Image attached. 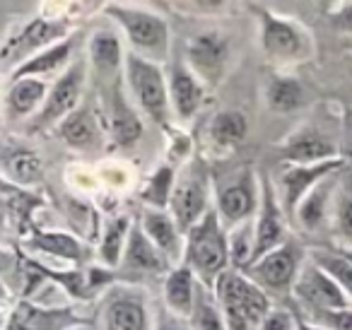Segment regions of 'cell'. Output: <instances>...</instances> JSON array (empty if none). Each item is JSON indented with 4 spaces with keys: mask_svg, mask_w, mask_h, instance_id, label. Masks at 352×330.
Masks as SVG:
<instances>
[{
    "mask_svg": "<svg viewBox=\"0 0 352 330\" xmlns=\"http://www.w3.org/2000/svg\"><path fill=\"white\" fill-rule=\"evenodd\" d=\"M232 58V41L222 32L206 30L198 32L186 44V65L198 75L206 87H217L225 80L227 65Z\"/></svg>",
    "mask_w": 352,
    "mask_h": 330,
    "instance_id": "12",
    "label": "cell"
},
{
    "mask_svg": "<svg viewBox=\"0 0 352 330\" xmlns=\"http://www.w3.org/2000/svg\"><path fill=\"white\" fill-rule=\"evenodd\" d=\"M131 232H133V222L128 214H118V217H113L111 222L104 227L102 243H99V261H102L104 267L116 270V267L121 265Z\"/></svg>",
    "mask_w": 352,
    "mask_h": 330,
    "instance_id": "32",
    "label": "cell"
},
{
    "mask_svg": "<svg viewBox=\"0 0 352 330\" xmlns=\"http://www.w3.org/2000/svg\"><path fill=\"white\" fill-rule=\"evenodd\" d=\"M58 138L65 145L75 147V150H92V147H97L99 138H102V126H99L97 113L89 107H80L78 111H73L58 126Z\"/></svg>",
    "mask_w": 352,
    "mask_h": 330,
    "instance_id": "27",
    "label": "cell"
},
{
    "mask_svg": "<svg viewBox=\"0 0 352 330\" xmlns=\"http://www.w3.org/2000/svg\"><path fill=\"white\" fill-rule=\"evenodd\" d=\"M292 296L302 306H307L309 314H318V311H345L352 304L350 296L342 292V287L314 261L304 265L302 275H299L297 285H294Z\"/></svg>",
    "mask_w": 352,
    "mask_h": 330,
    "instance_id": "14",
    "label": "cell"
},
{
    "mask_svg": "<svg viewBox=\"0 0 352 330\" xmlns=\"http://www.w3.org/2000/svg\"><path fill=\"white\" fill-rule=\"evenodd\" d=\"M347 169L342 160H331L323 164H285L280 169L278 179H275V188H278V198L285 212H289L294 217L297 208L321 181H326L328 176L338 174V171Z\"/></svg>",
    "mask_w": 352,
    "mask_h": 330,
    "instance_id": "13",
    "label": "cell"
},
{
    "mask_svg": "<svg viewBox=\"0 0 352 330\" xmlns=\"http://www.w3.org/2000/svg\"><path fill=\"white\" fill-rule=\"evenodd\" d=\"M104 12L116 22L118 32L131 46V54L155 60L160 65L169 60L171 32L160 12L147 10L145 6H133V3H107Z\"/></svg>",
    "mask_w": 352,
    "mask_h": 330,
    "instance_id": "1",
    "label": "cell"
},
{
    "mask_svg": "<svg viewBox=\"0 0 352 330\" xmlns=\"http://www.w3.org/2000/svg\"><path fill=\"white\" fill-rule=\"evenodd\" d=\"M68 330H87L85 325H75V328H68Z\"/></svg>",
    "mask_w": 352,
    "mask_h": 330,
    "instance_id": "42",
    "label": "cell"
},
{
    "mask_svg": "<svg viewBox=\"0 0 352 330\" xmlns=\"http://www.w3.org/2000/svg\"><path fill=\"white\" fill-rule=\"evenodd\" d=\"M309 258H311L318 267H323V270L342 287V292H345L352 301V258L347 256V253L326 251V248H314V251L309 253Z\"/></svg>",
    "mask_w": 352,
    "mask_h": 330,
    "instance_id": "36",
    "label": "cell"
},
{
    "mask_svg": "<svg viewBox=\"0 0 352 330\" xmlns=\"http://www.w3.org/2000/svg\"><path fill=\"white\" fill-rule=\"evenodd\" d=\"M188 323H191L193 330H227V320H225V316H222V309H220V304H217L210 287L201 285L196 309H193Z\"/></svg>",
    "mask_w": 352,
    "mask_h": 330,
    "instance_id": "35",
    "label": "cell"
},
{
    "mask_svg": "<svg viewBox=\"0 0 352 330\" xmlns=\"http://www.w3.org/2000/svg\"><path fill=\"white\" fill-rule=\"evenodd\" d=\"M111 135L118 145L128 147L140 138L142 123L135 113V104H131L121 92V82L111 89Z\"/></svg>",
    "mask_w": 352,
    "mask_h": 330,
    "instance_id": "29",
    "label": "cell"
},
{
    "mask_svg": "<svg viewBox=\"0 0 352 330\" xmlns=\"http://www.w3.org/2000/svg\"><path fill=\"white\" fill-rule=\"evenodd\" d=\"M176 169L171 164H160L155 171L150 174V179L145 181L140 190V198L147 203V208H157V210H169L171 205V195H174V186H176Z\"/></svg>",
    "mask_w": 352,
    "mask_h": 330,
    "instance_id": "34",
    "label": "cell"
},
{
    "mask_svg": "<svg viewBox=\"0 0 352 330\" xmlns=\"http://www.w3.org/2000/svg\"><path fill=\"white\" fill-rule=\"evenodd\" d=\"M41 174V157L27 147H8L3 152V179L12 186H30Z\"/></svg>",
    "mask_w": 352,
    "mask_h": 330,
    "instance_id": "30",
    "label": "cell"
},
{
    "mask_svg": "<svg viewBox=\"0 0 352 330\" xmlns=\"http://www.w3.org/2000/svg\"><path fill=\"white\" fill-rule=\"evenodd\" d=\"M73 51H75V34L68 36L65 41H60V44L41 51V54H36L34 58L25 60L22 65H17V68L8 75V82H12V80H22V78H41L44 80L46 75H56V73H60V70L65 73V70L75 63Z\"/></svg>",
    "mask_w": 352,
    "mask_h": 330,
    "instance_id": "24",
    "label": "cell"
},
{
    "mask_svg": "<svg viewBox=\"0 0 352 330\" xmlns=\"http://www.w3.org/2000/svg\"><path fill=\"white\" fill-rule=\"evenodd\" d=\"M261 205V181L254 171H239L232 181L220 184L215 190V210L227 232L256 219Z\"/></svg>",
    "mask_w": 352,
    "mask_h": 330,
    "instance_id": "11",
    "label": "cell"
},
{
    "mask_svg": "<svg viewBox=\"0 0 352 330\" xmlns=\"http://www.w3.org/2000/svg\"><path fill=\"white\" fill-rule=\"evenodd\" d=\"M265 104L275 113L297 111L304 104V87L292 75H273L265 85Z\"/></svg>",
    "mask_w": 352,
    "mask_h": 330,
    "instance_id": "33",
    "label": "cell"
},
{
    "mask_svg": "<svg viewBox=\"0 0 352 330\" xmlns=\"http://www.w3.org/2000/svg\"><path fill=\"white\" fill-rule=\"evenodd\" d=\"M171 263L157 251L155 243L147 239V234L142 232L140 224H133L131 239H128L126 253L123 261L118 265V280L131 282V285H140V280L152 275H166L171 270Z\"/></svg>",
    "mask_w": 352,
    "mask_h": 330,
    "instance_id": "15",
    "label": "cell"
},
{
    "mask_svg": "<svg viewBox=\"0 0 352 330\" xmlns=\"http://www.w3.org/2000/svg\"><path fill=\"white\" fill-rule=\"evenodd\" d=\"M138 224H140L142 232L147 234V239L155 243L157 251H160L171 265H182L184 253H186V234L176 224L174 214H171L169 210L145 208Z\"/></svg>",
    "mask_w": 352,
    "mask_h": 330,
    "instance_id": "19",
    "label": "cell"
},
{
    "mask_svg": "<svg viewBox=\"0 0 352 330\" xmlns=\"http://www.w3.org/2000/svg\"><path fill=\"white\" fill-rule=\"evenodd\" d=\"M184 265L193 270L198 282L206 287H215L220 275L232 267L230 232L220 222L217 210H210L191 232L186 234V253Z\"/></svg>",
    "mask_w": 352,
    "mask_h": 330,
    "instance_id": "3",
    "label": "cell"
},
{
    "mask_svg": "<svg viewBox=\"0 0 352 330\" xmlns=\"http://www.w3.org/2000/svg\"><path fill=\"white\" fill-rule=\"evenodd\" d=\"M333 27L342 34H352V3H336L331 12Z\"/></svg>",
    "mask_w": 352,
    "mask_h": 330,
    "instance_id": "39",
    "label": "cell"
},
{
    "mask_svg": "<svg viewBox=\"0 0 352 330\" xmlns=\"http://www.w3.org/2000/svg\"><path fill=\"white\" fill-rule=\"evenodd\" d=\"M162 296H164L166 311L179 318H191L193 309H196L198 301V289H201V282L193 275V270L188 265H174L164 275L162 282Z\"/></svg>",
    "mask_w": 352,
    "mask_h": 330,
    "instance_id": "22",
    "label": "cell"
},
{
    "mask_svg": "<svg viewBox=\"0 0 352 330\" xmlns=\"http://www.w3.org/2000/svg\"><path fill=\"white\" fill-rule=\"evenodd\" d=\"M331 224L336 239L352 251V169H342L331 205Z\"/></svg>",
    "mask_w": 352,
    "mask_h": 330,
    "instance_id": "28",
    "label": "cell"
},
{
    "mask_svg": "<svg viewBox=\"0 0 352 330\" xmlns=\"http://www.w3.org/2000/svg\"><path fill=\"white\" fill-rule=\"evenodd\" d=\"M278 157L283 164H323V162L340 160V147L318 128L302 126L280 142Z\"/></svg>",
    "mask_w": 352,
    "mask_h": 330,
    "instance_id": "16",
    "label": "cell"
},
{
    "mask_svg": "<svg viewBox=\"0 0 352 330\" xmlns=\"http://www.w3.org/2000/svg\"><path fill=\"white\" fill-rule=\"evenodd\" d=\"M299 330H328V328H323V325H316V323H307V320H302V323H299Z\"/></svg>",
    "mask_w": 352,
    "mask_h": 330,
    "instance_id": "41",
    "label": "cell"
},
{
    "mask_svg": "<svg viewBox=\"0 0 352 330\" xmlns=\"http://www.w3.org/2000/svg\"><path fill=\"white\" fill-rule=\"evenodd\" d=\"M123 80L133 97V104L150 118L152 123L162 128H169L171 99H169V80L160 63L147 60L138 54L126 56V70Z\"/></svg>",
    "mask_w": 352,
    "mask_h": 330,
    "instance_id": "5",
    "label": "cell"
},
{
    "mask_svg": "<svg viewBox=\"0 0 352 330\" xmlns=\"http://www.w3.org/2000/svg\"><path fill=\"white\" fill-rule=\"evenodd\" d=\"M85 82H87V65L85 60H75L63 75L54 82V87L49 89V97H46L41 111L27 123V131L39 133L46 128H58L65 118L73 111H78V104L82 99Z\"/></svg>",
    "mask_w": 352,
    "mask_h": 330,
    "instance_id": "9",
    "label": "cell"
},
{
    "mask_svg": "<svg viewBox=\"0 0 352 330\" xmlns=\"http://www.w3.org/2000/svg\"><path fill=\"white\" fill-rule=\"evenodd\" d=\"M46 97H49V85L41 78H22L8 82L6 92V118L8 121H27L30 123L41 111Z\"/></svg>",
    "mask_w": 352,
    "mask_h": 330,
    "instance_id": "21",
    "label": "cell"
},
{
    "mask_svg": "<svg viewBox=\"0 0 352 330\" xmlns=\"http://www.w3.org/2000/svg\"><path fill=\"white\" fill-rule=\"evenodd\" d=\"M283 212L285 210H283V205H280L275 184H270L268 176H261V205H258V214H256V219H254V229H256L254 261H258L265 253L275 251V248L287 241V239H285Z\"/></svg>",
    "mask_w": 352,
    "mask_h": 330,
    "instance_id": "17",
    "label": "cell"
},
{
    "mask_svg": "<svg viewBox=\"0 0 352 330\" xmlns=\"http://www.w3.org/2000/svg\"><path fill=\"white\" fill-rule=\"evenodd\" d=\"M87 54H89V63L97 70L99 78L118 82L116 75L121 73V70H126L128 54L123 51V41L116 32H111V30L94 32L92 39H89Z\"/></svg>",
    "mask_w": 352,
    "mask_h": 330,
    "instance_id": "23",
    "label": "cell"
},
{
    "mask_svg": "<svg viewBox=\"0 0 352 330\" xmlns=\"http://www.w3.org/2000/svg\"><path fill=\"white\" fill-rule=\"evenodd\" d=\"M338 147H340V160L345 162L347 169H352V109H347L342 113V126H340V140H338Z\"/></svg>",
    "mask_w": 352,
    "mask_h": 330,
    "instance_id": "38",
    "label": "cell"
},
{
    "mask_svg": "<svg viewBox=\"0 0 352 330\" xmlns=\"http://www.w3.org/2000/svg\"><path fill=\"white\" fill-rule=\"evenodd\" d=\"M212 294L227 320V330H258L265 316L273 311L268 292L236 267L222 272L212 287Z\"/></svg>",
    "mask_w": 352,
    "mask_h": 330,
    "instance_id": "2",
    "label": "cell"
},
{
    "mask_svg": "<svg viewBox=\"0 0 352 330\" xmlns=\"http://www.w3.org/2000/svg\"><path fill=\"white\" fill-rule=\"evenodd\" d=\"M249 10L258 17L261 27V49H263L268 63L278 68H292V65L307 63L314 56V36L304 25L292 17H283L265 6H249Z\"/></svg>",
    "mask_w": 352,
    "mask_h": 330,
    "instance_id": "4",
    "label": "cell"
},
{
    "mask_svg": "<svg viewBox=\"0 0 352 330\" xmlns=\"http://www.w3.org/2000/svg\"><path fill=\"white\" fill-rule=\"evenodd\" d=\"M102 330H150L145 292L131 282H118L109 287L99 306Z\"/></svg>",
    "mask_w": 352,
    "mask_h": 330,
    "instance_id": "10",
    "label": "cell"
},
{
    "mask_svg": "<svg viewBox=\"0 0 352 330\" xmlns=\"http://www.w3.org/2000/svg\"><path fill=\"white\" fill-rule=\"evenodd\" d=\"M157 330H193V328H191V323H188V318H179V316H174V314H164L160 318Z\"/></svg>",
    "mask_w": 352,
    "mask_h": 330,
    "instance_id": "40",
    "label": "cell"
},
{
    "mask_svg": "<svg viewBox=\"0 0 352 330\" xmlns=\"http://www.w3.org/2000/svg\"><path fill=\"white\" fill-rule=\"evenodd\" d=\"M210 210H215L210 174L201 162H193L176 176L169 212L174 214L182 232L188 234Z\"/></svg>",
    "mask_w": 352,
    "mask_h": 330,
    "instance_id": "6",
    "label": "cell"
},
{
    "mask_svg": "<svg viewBox=\"0 0 352 330\" xmlns=\"http://www.w3.org/2000/svg\"><path fill=\"white\" fill-rule=\"evenodd\" d=\"M30 248L41 251L46 256H54L63 263H82L85 246L78 236H70L65 232H34L30 236Z\"/></svg>",
    "mask_w": 352,
    "mask_h": 330,
    "instance_id": "31",
    "label": "cell"
},
{
    "mask_svg": "<svg viewBox=\"0 0 352 330\" xmlns=\"http://www.w3.org/2000/svg\"><path fill=\"white\" fill-rule=\"evenodd\" d=\"M82 323L85 320L70 309H46L22 299L8 314L6 330H68Z\"/></svg>",
    "mask_w": 352,
    "mask_h": 330,
    "instance_id": "20",
    "label": "cell"
},
{
    "mask_svg": "<svg viewBox=\"0 0 352 330\" xmlns=\"http://www.w3.org/2000/svg\"><path fill=\"white\" fill-rule=\"evenodd\" d=\"M68 36H73L70 34L68 17H34V20L27 22L20 32L8 34L0 58H3V63H6L8 68H10L12 63H15V68H17V65H22L25 60L41 54V51L65 41Z\"/></svg>",
    "mask_w": 352,
    "mask_h": 330,
    "instance_id": "8",
    "label": "cell"
},
{
    "mask_svg": "<svg viewBox=\"0 0 352 330\" xmlns=\"http://www.w3.org/2000/svg\"><path fill=\"white\" fill-rule=\"evenodd\" d=\"M338 179H340V171L333 176H328L326 181L316 186L307 198L299 203L297 214L294 219L299 222V227L307 229V232H318V229L326 224L328 214H331V205H333V193H336Z\"/></svg>",
    "mask_w": 352,
    "mask_h": 330,
    "instance_id": "26",
    "label": "cell"
},
{
    "mask_svg": "<svg viewBox=\"0 0 352 330\" xmlns=\"http://www.w3.org/2000/svg\"><path fill=\"white\" fill-rule=\"evenodd\" d=\"M304 248L294 241H285L275 251L265 253L263 258L254 261L244 267V272L261 287L263 292L273 294H292L299 275L304 270Z\"/></svg>",
    "mask_w": 352,
    "mask_h": 330,
    "instance_id": "7",
    "label": "cell"
},
{
    "mask_svg": "<svg viewBox=\"0 0 352 330\" xmlns=\"http://www.w3.org/2000/svg\"><path fill=\"white\" fill-rule=\"evenodd\" d=\"M169 99H171V113L182 123L193 121L206 102V85L198 80V75L186 65L184 58H174L169 73Z\"/></svg>",
    "mask_w": 352,
    "mask_h": 330,
    "instance_id": "18",
    "label": "cell"
},
{
    "mask_svg": "<svg viewBox=\"0 0 352 330\" xmlns=\"http://www.w3.org/2000/svg\"><path fill=\"white\" fill-rule=\"evenodd\" d=\"M302 318H297V314L289 309H273L265 320L261 323L258 330H299Z\"/></svg>",
    "mask_w": 352,
    "mask_h": 330,
    "instance_id": "37",
    "label": "cell"
},
{
    "mask_svg": "<svg viewBox=\"0 0 352 330\" xmlns=\"http://www.w3.org/2000/svg\"><path fill=\"white\" fill-rule=\"evenodd\" d=\"M246 135H249V118L236 109L217 111L208 126L210 147H215V152H222V155L234 152L246 140Z\"/></svg>",
    "mask_w": 352,
    "mask_h": 330,
    "instance_id": "25",
    "label": "cell"
}]
</instances>
